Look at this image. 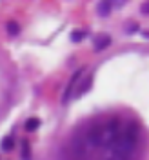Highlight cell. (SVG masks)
Listing matches in <instances>:
<instances>
[{"label": "cell", "mask_w": 149, "mask_h": 160, "mask_svg": "<svg viewBox=\"0 0 149 160\" xmlns=\"http://www.w3.org/2000/svg\"><path fill=\"white\" fill-rule=\"evenodd\" d=\"M138 142V133L137 128L129 124L126 128H122L118 133L117 140L111 144V160H131L135 155V148Z\"/></svg>", "instance_id": "6da1fadb"}, {"label": "cell", "mask_w": 149, "mask_h": 160, "mask_svg": "<svg viewBox=\"0 0 149 160\" xmlns=\"http://www.w3.org/2000/svg\"><path fill=\"white\" fill-rule=\"evenodd\" d=\"M120 131H122V124L118 120H111L107 124L95 126L87 133V144L93 148H111V144L117 140Z\"/></svg>", "instance_id": "7a4b0ae2"}, {"label": "cell", "mask_w": 149, "mask_h": 160, "mask_svg": "<svg viewBox=\"0 0 149 160\" xmlns=\"http://www.w3.org/2000/svg\"><path fill=\"white\" fill-rule=\"evenodd\" d=\"M82 71H84V69H78L77 73H75V75H73V78L69 80V86H67V89H66V93H64V98H62L64 102H67V100H69V97H71V91H73V86H75V82H77V80L80 78Z\"/></svg>", "instance_id": "3957f363"}, {"label": "cell", "mask_w": 149, "mask_h": 160, "mask_svg": "<svg viewBox=\"0 0 149 160\" xmlns=\"http://www.w3.org/2000/svg\"><path fill=\"white\" fill-rule=\"evenodd\" d=\"M109 42H111V38L107 37V35H98L97 40H95V49L102 51L104 48H107V46H109Z\"/></svg>", "instance_id": "277c9868"}, {"label": "cell", "mask_w": 149, "mask_h": 160, "mask_svg": "<svg viewBox=\"0 0 149 160\" xmlns=\"http://www.w3.org/2000/svg\"><path fill=\"white\" fill-rule=\"evenodd\" d=\"M111 6H113V0H102L98 4V15L100 17H107L111 13Z\"/></svg>", "instance_id": "5b68a950"}, {"label": "cell", "mask_w": 149, "mask_h": 160, "mask_svg": "<svg viewBox=\"0 0 149 160\" xmlns=\"http://www.w3.org/2000/svg\"><path fill=\"white\" fill-rule=\"evenodd\" d=\"M91 84H93V78H91V77H89V78H86L84 82H82V86H80L78 89H77V95H82V93H86V91L91 88Z\"/></svg>", "instance_id": "8992f818"}, {"label": "cell", "mask_w": 149, "mask_h": 160, "mask_svg": "<svg viewBox=\"0 0 149 160\" xmlns=\"http://www.w3.org/2000/svg\"><path fill=\"white\" fill-rule=\"evenodd\" d=\"M6 29H7L9 35H18L20 33V28H18L17 22H7V24H6Z\"/></svg>", "instance_id": "52a82bcc"}, {"label": "cell", "mask_w": 149, "mask_h": 160, "mask_svg": "<svg viewBox=\"0 0 149 160\" xmlns=\"http://www.w3.org/2000/svg\"><path fill=\"white\" fill-rule=\"evenodd\" d=\"M38 126H40V120L38 118H29L27 122H26V129H27V131H35Z\"/></svg>", "instance_id": "ba28073f"}, {"label": "cell", "mask_w": 149, "mask_h": 160, "mask_svg": "<svg viewBox=\"0 0 149 160\" xmlns=\"http://www.w3.org/2000/svg\"><path fill=\"white\" fill-rule=\"evenodd\" d=\"M29 153H31V151H29V144L24 140V142H22V157H24V160H31Z\"/></svg>", "instance_id": "9c48e42d"}, {"label": "cell", "mask_w": 149, "mask_h": 160, "mask_svg": "<svg viewBox=\"0 0 149 160\" xmlns=\"http://www.w3.org/2000/svg\"><path fill=\"white\" fill-rule=\"evenodd\" d=\"M2 149H6V151L13 149V138L11 137H6V138L2 140Z\"/></svg>", "instance_id": "30bf717a"}, {"label": "cell", "mask_w": 149, "mask_h": 160, "mask_svg": "<svg viewBox=\"0 0 149 160\" xmlns=\"http://www.w3.org/2000/svg\"><path fill=\"white\" fill-rule=\"evenodd\" d=\"M82 35H84L82 31H73V35H71V40H73V42H78V40H82Z\"/></svg>", "instance_id": "8fae6325"}, {"label": "cell", "mask_w": 149, "mask_h": 160, "mask_svg": "<svg viewBox=\"0 0 149 160\" xmlns=\"http://www.w3.org/2000/svg\"><path fill=\"white\" fill-rule=\"evenodd\" d=\"M142 11H144V13H149V2H146V4L142 6Z\"/></svg>", "instance_id": "7c38bea8"}]
</instances>
